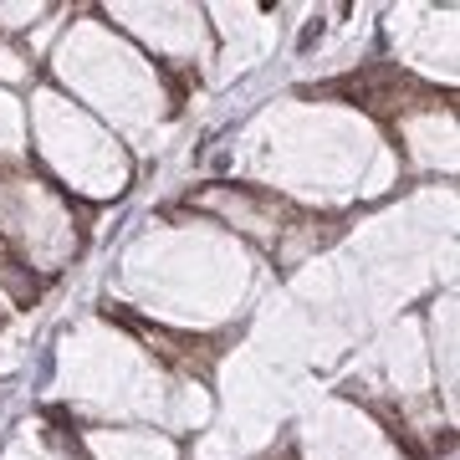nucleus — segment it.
<instances>
[{
  "label": "nucleus",
  "mask_w": 460,
  "mask_h": 460,
  "mask_svg": "<svg viewBox=\"0 0 460 460\" xmlns=\"http://www.w3.org/2000/svg\"><path fill=\"white\" fill-rule=\"evenodd\" d=\"M87 450L98 460H174V440L148 429H98L87 435Z\"/></svg>",
  "instance_id": "obj_1"
},
{
  "label": "nucleus",
  "mask_w": 460,
  "mask_h": 460,
  "mask_svg": "<svg viewBox=\"0 0 460 460\" xmlns=\"http://www.w3.org/2000/svg\"><path fill=\"white\" fill-rule=\"evenodd\" d=\"M26 138H31V113H26V102H21L11 87H0V159L16 164L21 154H26Z\"/></svg>",
  "instance_id": "obj_2"
},
{
  "label": "nucleus",
  "mask_w": 460,
  "mask_h": 460,
  "mask_svg": "<svg viewBox=\"0 0 460 460\" xmlns=\"http://www.w3.org/2000/svg\"><path fill=\"white\" fill-rule=\"evenodd\" d=\"M31 77V57L11 41H0V83H26Z\"/></svg>",
  "instance_id": "obj_3"
}]
</instances>
